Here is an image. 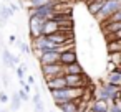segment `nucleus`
<instances>
[{"label": "nucleus", "mask_w": 121, "mask_h": 112, "mask_svg": "<svg viewBox=\"0 0 121 112\" xmlns=\"http://www.w3.org/2000/svg\"><path fill=\"white\" fill-rule=\"evenodd\" d=\"M2 63H4L7 68L15 69V66H13V54H12L7 48H4V51H2Z\"/></svg>", "instance_id": "dca6fc26"}, {"label": "nucleus", "mask_w": 121, "mask_h": 112, "mask_svg": "<svg viewBox=\"0 0 121 112\" xmlns=\"http://www.w3.org/2000/svg\"><path fill=\"white\" fill-rule=\"evenodd\" d=\"M20 104H22V100H20L18 94L13 92L12 94V99H10V110H18L20 109Z\"/></svg>", "instance_id": "a211bd4d"}, {"label": "nucleus", "mask_w": 121, "mask_h": 112, "mask_svg": "<svg viewBox=\"0 0 121 112\" xmlns=\"http://www.w3.org/2000/svg\"><path fill=\"white\" fill-rule=\"evenodd\" d=\"M45 20L38 18V17H28V35L32 40L42 36V28H43Z\"/></svg>", "instance_id": "39448f33"}, {"label": "nucleus", "mask_w": 121, "mask_h": 112, "mask_svg": "<svg viewBox=\"0 0 121 112\" xmlns=\"http://www.w3.org/2000/svg\"><path fill=\"white\" fill-rule=\"evenodd\" d=\"M104 22H106V23H118V22H121V10H118V12L111 13Z\"/></svg>", "instance_id": "6ab92c4d"}, {"label": "nucleus", "mask_w": 121, "mask_h": 112, "mask_svg": "<svg viewBox=\"0 0 121 112\" xmlns=\"http://www.w3.org/2000/svg\"><path fill=\"white\" fill-rule=\"evenodd\" d=\"M109 100H104V99H98V97H95L91 102H90V105H88V110L90 112H108L109 110Z\"/></svg>", "instance_id": "423d86ee"}, {"label": "nucleus", "mask_w": 121, "mask_h": 112, "mask_svg": "<svg viewBox=\"0 0 121 112\" xmlns=\"http://www.w3.org/2000/svg\"><path fill=\"white\" fill-rule=\"evenodd\" d=\"M104 2H106V0H93L91 4H88V5H86V8H88V13H90L91 17H96V15L99 13L101 7L104 5Z\"/></svg>", "instance_id": "f8f14e48"}, {"label": "nucleus", "mask_w": 121, "mask_h": 112, "mask_svg": "<svg viewBox=\"0 0 121 112\" xmlns=\"http://www.w3.org/2000/svg\"><path fill=\"white\" fill-rule=\"evenodd\" d=\"M108 61H111L116 66H121V53H109L108 54Z\"/></svg>", "instance_id": "aec40b11"}, {"label": "nucleus", "mask_w": 121, "mask_h": 112, "mask_svg": "<svg viewBox=\"0 0 121 112\" xmlns=\"http://www.w3.org/2000/svg\"><path fill=\"white\" fill-rule=\"evenodd\" d=\"M104 82L114 87H121V73H108V77Z\"/></svg>", "instance_id": "2eb2a0df"}, {"label": "nucleus", "mask_w": 121, "mask_h": 112, "mask_svg": "<svg viewBox=\"0 0 121 112\" xmlns=\"http://www.w3.org/2000/svg\"><path fill=\"white\" fill-rule=\"evenodd\" d=\"M33 110H35V112H45V104H43V100L33 104Z\"/></svg>", "instance_id": "5701e85b"}, {"label": "nucleus", "mask_w": 121, "mask_h": 112, "mask_svg": "<svg viewBox=\"0 0 121 112\" xmlns=\"http://www.w3.org/2000/svg\"><path fill=\"white\" fill-rule=\"evenodd\" d=\"M58 58H60V53H56V51H45V53H42L37 59H38L40 66H47V64H55V63H58Z\"/></svg>", "instance_id": "6e6552de"}, {"label": "nucleus", "mask_w": 121, "mask_h": 112, "mask_svg": "<svg viewBox=\"0 0 121 112\" xmlns=\"http://www.w3.org/2000/svg\"><path fill=\"white\" fill-rule=\"evenodd\" d=\"M121 91V87H114V86H109V84H106L104 81H99V87L98 89H95V97H98V99H104V100H111L113 99V96L116 94V92H119Z\"/></svg>", "instance_id": "7ed1b4c3"}, {"label": "nucleus", "mask_w": 121, "mask_h": 112, "mask_svg": "<svg viewBox=\"0 0 121 112\" xmlns=\"http://www.w3.org/2000/svg\"><path fill=\"white\" fill-rule=\"evenodd\" d=\"M78 104H80V99H75V100L61 102V104H58L56 107H58L61 112H78Z\"/></svg>", "instance_id": "9b49d317"}, {"label": "nucleus", "mask_w": 121, "mask_h": 112, "mask_svg": "<svg viewBox=\"0 0 121 112\" xmlns=\"http://www.w3.org/2000/svg\"><path fill=\"white\" fill-rule=\"evenodd\" d=\"M9 102V96L2 91V92H0V104H7Z\"/></svg>", "instance_id": "393cba45"}, {"label": "nucleus", "mask_w": 121, "mask_h": 112, "mask_svg": "<svg viewBox=\"0 0 121 112\" xmlns=\"http://www.w3.org/2000/svg\"><path fill=\"white\" fill-rule=\"evenodd\" d=\"M2 81H4V86H5V87H9L10 81H9V74H7V73H4V79H2Z\"/></svg>", "instance_id": "bb28decb"}, {"label": "nucleus", "mask_w": 121, "mask_h": 112, "mask_svg": "<svg viewBox=\"0 0 121 112\" xmlns=\"http://www.w3.org/2000/svg\"><path fill=\"white\" fill-rule=\"evenodd\" d=\"M15 73H17L18 79H23V77H25V71H23V69H22L20 66H17V68H15Z\"/></svg>", "instance_id": "b1692460"}, {"label": "nucleus", "mask_w": 121, "mask_h": 112, "mask_svg": "<svg viewBox=\"0 0 121 112\" xmlns=\"http://www.w3.org/2000/svg\"><path fill=\"white\" fill-rule=\"evenodd\" d=\"M85 69L80 63H73V64H68V66H63V76L65 74H83Z\"/></svg>", "instance_id": "4468645a"}, {"label": "nucleus", "mask_w": 121, "mask_h": 112, "mask_svg": "<svg viewBox=\"0 0 121 112\" xmlns=\"http://www.w3.org/2000/svg\"><path fill=\"white\" fill-rule=\"evenodd\" d=\"M104 36H106V41L121 40V30H119V31H114V33H109V35H104Z\"/></svg>", "instance_id": "412c9836"}, {"label": "nucleus", "mask_w": 121, "mask_h": 112, "mask_svg": "<svg viewBox=\"0 0 121 112\" xmlns=\"http://www.w3.org/2000/svg\"><path fill=\"white\" fill-rule=\"evenodd\" d=\"M45 84H47L48 91H55V89H63V87H66V84H65V77H63V76L52 77V79L45 81Z\"/></svg>", "instance_id": "1a4fd4ad"}, {"label": "nucleus", "mask_w": 121, "mask_h": 112, "mask_svg": "<svg viewBox=\"0 0 121 112\" xmlns=\"http://www.w3.org/2000/svg\"><path fill=\"white\" fill-rule=\"evenodd\" d=\"M99 25H101L103 35H109V33H114V31H119L121 30V22H118V23H106V22H103Z\"/></svg>", "instance_id": "ddd939ff"}, {"label": "nucleus", "mask_w": 121, "mask_h": 112, "mask_svg": "<svg viewBox=\"0 0 121 112\" xmlns=\"http://www.w3.org/2000/svg\"><path fill=\"white\" fill-rule=\"evenodd\" d=\"M17 94H18V97H20V100H22V102H28V100H30V96H28L23 89H22V91H18Z\"/></svg>", "instance_id": "4be33fe9"}, {"label": "nucleus", "mask_w": 121, "mask_h": 112, "mask_svg": "<svg viewBox=\"0 0 121 112\" xmlns=\"http://www.w3.org/2000/svg\"><path fill=\"white\" fill-rule=\"evenodd\" d=\"M56 31H58V23L53 22V20H45L43 28H42V36H50Z\"/></svg>", "instance_id": "9d476101"}, {"label": "nucleus", "mask_w": 121, "mask_h": 112, "mask_svg": "<svg viewBox=\"0 0 121 112\" xmlns=\"http://www.w3.org/2000/svg\"><path fill=\"white\" fill-rule=\"evenodd\" d=\"M17 40H18V38H17L15 35H10V36H9V45H15Z\"/></svg>", "instance_id": "a878e982"}, {"label": "nucleus", "mask_w": 121, "mask_h": 112, "mask_svg": "<svg viewBox=\"0 0 121 112\" xmlns=\"http://www.w3.org/2000/svg\"><path fill=\"white\" fill-rule=\"evenodd\" d=\"M65 84L66 87H88V86H93L91 82V77L83 73V74H65Z\"/></svg>", "instance_id": "f257e3e1"}, {"label": "nucleus", "mask_w": 121, "mask_h": 112, "mask_svg": "<svg viewBox=\"0 0 121 112\" xmlns=\"http://www.w3.org/2000/svg\"><path fill=\"white\" fill-rule=\"evenodd\" d=\"M27 84H28V86H33V84H35V77H33V76H28V82H27Z\"/></svg>", "instance_id": "cd10ccee"}, {"label": "nucleus", "mask_w": 121, "mask_h": 112, "mask_svg": "<svg viewBox=\"0 0 121 112\" xmlns=\"http://www.w3.org/2000/svg\"><path fill=\"white\" fill-rule=\"evenodd\" d=\"M40 73L43 76L45 81L52 79V77H56V76H63V66L60 63H55V64H47V66H40Z\"/></svg>", "instance_id": "20e7f679"}, {"label": "nucleus", "mask_w": 121, "mask_h": 112, "mask_svg": "<svg viewBox=\"0 0 121 112\" xmlns=\"http://www.w3.org/2000/svg\"><path fill=\"white\" fill-rule=\"evenodd\" d=\"M83 112H90V110H83Z\"/></svg>", "instance_id": "c85d7f7f"}, {"label": "nucleus", "mask_w": 121, "mask_h": 112, "mask_svg": "<svg viewBox=\"0 0 121 112\" xmlns=\"http://www.w3.org/2000/svg\"><path fill=\"white\" fill-rule=\"evenodd\" d=\"M118 10H121V0H106L104 2V5L101 7V10H99V13L95 17L99 23H103L111 13H114V12H118Z\"/></svg>", "instance_id": "f03ea898"}, {"label": "nucleus", "mask_w": 121, "mask_h": 112, "mask_svg": "<svg viewBox=\"0 0 121 112\" xmlns=\"http://www.w3.org/2000/svg\"><path fill=\"white\" fill-rule=\"evenodd\" d=\"M58 63H60L61 66H68V64L78 63V54H76V50H68V51L60 53Z\"/></svg>", "instance_id": "0eeeda50"}, {"label": "nucleus", "mask_w": 121, "mask_h": 112, "mask_svg": "<svg viewBox=\"0 0 121 112\" xmlns=\"http://www.w3.org/2000/svg\"><path fill=\"white\" fill-rule=\"evenodd\" d=\"M106 51L109 53H121V40H113L106 41Z\"/></svg>", "instance_id": "f3484780"}, {"label": "nucleus", "mask_w": 121, "mask_h": 112, "mask_svg": "<svg viewBox=\"0 0 121 112\" xmlns=\"http://www.w3.org/2000/svg\"><path fill=\"white\" fill-rule=\"evenodd\" d=\"M0 110H2V109H0Z\"/></svg>", "instance_id": "c756f323"}]
</instances>
